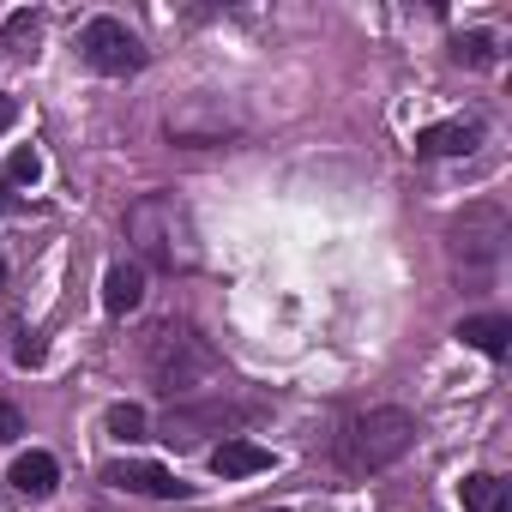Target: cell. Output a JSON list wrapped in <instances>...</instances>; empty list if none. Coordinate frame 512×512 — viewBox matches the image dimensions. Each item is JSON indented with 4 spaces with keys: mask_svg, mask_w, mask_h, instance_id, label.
Returning <instances> with one entry per match:
<instances>
[{
    "mask_svg": "<svg viewBox=\"0 0 512 512\" xmlns=\"http://www.w3.org/2000/svg\"><path fill=\"white\" fill-rule=\"evenodd\" d=\"M13 434H25V422H19L13 404H0V440H13Z\"/></svg>",
    "mask_w": 512,
    "mask_h": 512,
    "instance_id": "14",
    "label": "cell"
},
{
    "mask_svg": "<svg viewBox=\"0 0 512 512\" xmlns=\"http://www.w3.org/2000/svg\"><path fill=\"white\" fill-rule=\"evenodd\" d=\"M278 458H272V446H260V440H223V446H211V470L217 476H260V470H272Z\"/></svg>",
    "mask_w": 512,
    "mask_h": 512,
    "instance_id": "5",
    "label": "cell"
},
{
    "mask_svg": "<svg viewBox=\"0 0 512 512\" xmlns=\"http://www.w3.org/2000/svg\"><path fill=\"white\" fill-rule=\"evenodd\" d=\"M0 278H7V260H0Z\"/></svg>",
    "mask_w": 512,
    "mask_h": 512,
    "instance_id": "17",
    "label": "cell"
},
{
    "mask_svg": "<svg viewBox=\"0 0 512 512\" xmlns=\"http://www.w3.org/2000/svg\"><path fill=\"white\" fill-rule=\"evenodd\" d=\"M145 302V272L139 266H109V278H103V308L109 314H133Z\"/></svg>",
    "mask_w": 512,
    "mask_h": 512,
    "instance_id": "7",
    "label": "cell"
},
{
    "mask_svg": "<svg viewBox=\"0 0 512 512\" xmlns=\"http://www.w3.org/2000/svg\"><path fill=\"white\" fill-rule=\"evenodd\" d=\"M458 338H464L470 350H482V356H506V338H512V326H506L500 314H470V320L458 326Z\"/></svg>",
    "mask_w": 512,
    "mask_h": 512,
    "instance_id": "9",
    "label": "cell"
},
{
    "mask_svg": "<svg viewBox=\"0 0 512 512\" xmlns=\"http://www.w3.org/2000/svg\"><path fill=\"white\" fill-rule=\"evenodd\" d=\"M476 139H482V121H440L416 133V157H464L476 151Z\"/></svg>",
    "mask_w": 512,
    "mask_h": 512,
    "instance_id": "6",
    "label": "cell"
},
{
    "mask_svg": "<svg viewBox=\"0 0 512 512\" xmlns=\"http://www.w3.org/2000/svg\"><path fill=\"white\" fill-rule=\"evenodd\" d=\"M151 374H157V386L175 398V392L211 386V380H217V356H211L193 332L163 326V332H157V344H151Z\"/></svg>",
    "mask_w": 512,
    "mask_h": 512,
    "instance_id": "2",
    "label": "cell"
},
{
    "mask_svg": "<svg viewBox=\"0 0 512 512\" xmlns=\"http://www.w3.org/2000/svg\"><path fill=\"white\" fill-rule=\"evenodd\" d=\"M37 362H43V344L25 338V344H19V368H37Z\"/></svg>",
    "mask_w": 512,
    "mask_h": 512,
    "instance_id": "15",
    "label": "cell"
},
{
    "mask_svg": "<svg viewBox=\"0 0 512 512\" xmlns=\"http://www.w3.org/2000/svg\"><path fill=\"white\" fill-rule=\"evenodd\" d=\"M43 175V157L37 151H13V181H37Z\"/></svg>",
    "mask_w": 512,
    "mask_h": 512,
    "instance_id": "13",
    "label": "cell"
},
{
    "mask_svg": "<svg viewBox=\"0 0 512 512\" xmlns=\"http://www.w3.org/2000/svg\"><path fill=\"white\" fill-rule=\"evenodd\" d=\"M103 482H109V488H127V494H151V500L181 494V482H175L163 464H145V458H121V464H109Z\"/></svg>",
    "mask_w": 512,
    "mask_h": 512,
    "instance_id": "4",
    "label": "cell"
},
{
    "mask_svg": "<svg viewBox=\"0 0 512 512\" xmlns=\"http://www.w3.org/2000/svg\"><path fill=\"white\" fill-rule=\"evenodd\" d=\"M410 446H416V416L398 410V404H380V410L356 416V422L338 434V464H344L350 476H368V470L398 464Z\"/></svg>",
    "mask_w": 512,
    "mask_h": 512,
    "instance_id": "1",
    "label": "cell"
},
{
    "mask_svg": "<svg viewBox=\"0 0 512 512\" xmlns=\"http://www.w3.org/2000/svg\"><path fill=\"white\" fill-rule=\"evenodd\" d=\"M13 115H19V109H13L7 97H0V127H13Z\"/></svg>",
    "mask_w": 512,
    "mask_h": 512,
    "instance_id": "16",
    "label": "cell"
},
{
    "mask_svg": "<svg viewBox=\"0 0 512 512\" xmlns=\"http://www.w3.org/2000/svg\"><path fill=\"white\" fill-rule=\"evenodd\" d=\"M458 61H464V67H488V61H494V37H488V31H470V37L458 43Z\"/></svg>",
    "mask_w": 512,
    "mask_h": 512,
    "instance_id": "12",
    "label": "cell"
},
{
    "mask_svg": "<svg viewBox=\"0 0 512 512\" xmlns=\"http://www.w3.org/2000/svg\"><path fill=\"white\" fill-rule=\"evenodd\" d=\"M79 55H85V67H97V73H109V79H127V73L145 67V43H139L121 19H91V25L79 31Z\"/></svg>",
    "mask_w": 512,
    "mask_h": 512,
    "instance_id": "3",
    "label": "cell"
},
{
    "mask_svg": "<svg viewBox=\"0 0 512 512\" xmlns=\"http://www.w3.org/2000/svg\"><path fill=\"white\" fill-rule=\"evenodd\" d=\"M109 434L115 440H145V410L139 404H115L109 410Z\"/></svg>",
    "mask_w": 512,
    "mask_h": 512,
    "instance_id": "11",
    "label": "cell"
},
{
    "mask_svg": "<svg viewBox=\"0 0 512 512\" xmlns=\"http://www.w3.org/2000/svg\"><path fill=\"white\" fill-rule=\"evenodd\" d=\"M458 500H464V512H506V482L500 476H464Z\"/></svg>",
    "mask_w": 512,
    "mask_h": 512,
    "instance_id": "10",
    "label": "cell"
},
{
    "mask_svg": "<svg viewBox=\"0 0 512 512\" xmlns=\"http://www.w3.org/2000/svg\"><path fill=\"white\" fill-rule=\"evenodd\" d=\"M55 482H61V464H55L49 452H25V458L13 464V488H19V494H31V500L55 494Z\"/></svg>",
    "mask_w": 512,
    "mask_h": 512,
    "instance_id": "8",
    "label": "cell"
}]
</instances>
